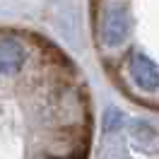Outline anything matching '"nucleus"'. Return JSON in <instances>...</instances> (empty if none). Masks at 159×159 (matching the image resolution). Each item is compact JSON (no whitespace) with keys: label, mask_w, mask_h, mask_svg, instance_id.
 Returning <instances> with one entry per match:
<instances>
[{"label":"nucleus","mask_w":159,"mask_h":159,"mask_svg":"<svg viewBox=\"0 0 159 159\" xmlns=\"http://www.w3.org/2000/svg\"><path fill=\"white\" fill-rule=\"evenodd\" d=\"M130 34V12L128 2L123 0H106L101 7V20H99V39L104 46L116 48L123 46Z\"/></svg>","instance_id":"obj_1"},{"label":"nucleus","mask_w":159,"mask_h":159,"mask_svg":"<svg viewBox=\"0 0 159 159\" xmlns=\"http://www.w3.org/2000/svg\"><path fill=\"white\" fill-rule=\"evenodd\" d=\"M130 75L138 82V87H142V89H147V92L159 89V65L154 60H149L147 56L135 53L130 58Z\"/></svg>","instance_id":"obj_2"},{"label":"nucleus","mask_w":159,"mask_h":159,"mask_svg":"<svg viewBox=\"0 0 159 159\" xmlns=\"http://www.w3.org/2000/svg\"><path fill=\"white\" fill-rule=\"evenodd\" d=\"M99 159H125V142L118 133H106V142L101 145Z\"/></svg>","instance_id":"obj_3"},{"label":"nucleus","mask_w":159,"mask_h":159,"mask_svg":"<svg viewBox=\"0 0 159 159\" xmlns=\"http://www.w3.org/2000/svg\"><path fill=\"white\" fill-rule=\"evenodd\" d=\"M120 125H123V113L118 109L104 111V133H118Z\"/></svg>","instance_id":"obj_4"}]
</instances>
